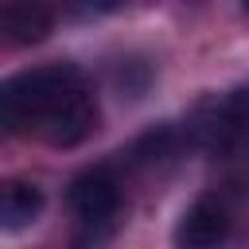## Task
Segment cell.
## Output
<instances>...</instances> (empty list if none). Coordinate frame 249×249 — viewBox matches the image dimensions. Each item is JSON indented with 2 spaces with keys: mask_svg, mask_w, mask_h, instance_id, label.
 <instances>
[{
  "mask_svg": "<svg viewBox=\"0 0 249 249\" xmlns=\"http://www.w3.org/2000/svg\"><path fill=\"white\" fill-rule=\"evenodd\" d=\"M70 206L82 222L89 226H101L109 218H117L121 210V187L117 179L105 171V167H93V171H82L74 183H70Z\"/></svg>",
  "mask_w": 249,
  "mask_h": 249,
  "instance_id": "obj_4",
  "label": "cell"
},
{
  "mask_svg": "<svg viewBox=\"0 0 249 249\" xmlns=\"http://www.w3.org/2000/svg\"><path fill=\"white\" fill-rule=\"evenodd\" d=\"M241 12H245V16H249V0H245V4H241Z\"/></svg>",
  "mask_w": 249,
  "mask_h": 249,
  "instance_id": "obj_8",
  "label": "cell"
},
{
  "mask_svg": "<svg viewBox=\"0 0 249 249\" xmlns=\"http://www.w3.org/2000/svg\"><path fill=\"white\" fill-rule=\"evenodd\" d=\"M54 27V16L51 8L43 4H31V0H12L0 8V31L8 43L16 47H31V43H43Z\"/></svg>",
  "mask_w": 249,
  "mask_h": 249,
  "instance_id": "obj_5",
  "label": "cell"
},
{
  "mask_svg": "<svg viewBox=\"0 0 249 249\" xmlns=\"http://www.w3.org/2000/svg\"><path fill=\"white\" fill-rule=\"evenodd\" d=\"M230 233V210L222 198H195L175 222V249H218Z\"/></svg>",
  "mask_w": 249,
  "mask_h": 249,
  "instance_id": "obj_3",
  "label": "cell"
},
{
  "mask_svg": "<svg viewBox=\"0 0 249 249\" xmlns=\"http://www.w3.org/2000/svg\"><path fill=\"white\" fill-rule=\"evenodd\" d=\"M97 128V105L86 89H74L70 97H62L39 124H35V136L47 140L51 148H74L82 144L89 132Z\"/></svg>",
  "mask_w": 249,
  "mask_h": 249,
  "instance_id": "obj_2",
  "label": "cell"
},
{
  "mask_svg": "<svg viewBox=\"0 0 249 249\" xmlns=\"http://www.w3.org/2000/svg\"><path fill=\"white\" fill-rule=\"evenodd\" d=\"M175 132L171 128H156V132H148V136H140L136 144H132V160L136 163H160V160H167L171 152H175Z\"/></svg>",
  "mask_w": 249,
  "mask_h": 249,
  "instance_id": "obj_7",
  "label": "cell"
},
{
  "mask_svg": "<svg viewBox=\"0 0 249 249\" xmlns=\"http://www.w3.org/2000/svg\"><path fill=\"white\" fill-rule=\"evenodd\" d=\"M74 89H82V74L70 62L23 70L0 86V121L8 132H35V124Z\"/></svg>",
  "mask_w": 249,
  "mask_h": 249,
  "instance_id": "obj_1",
  "label": "cell"
},
{
  "mask_svg": "<svg viewBox=\"0 0 249 249\" xmlns=\"http://www.w3.org/2000/svg\"><path fill=\"white\" fill-rule=\"evenodd\" d=\"M39 210H43V191H39L35 183L16 179V183L4 187V195H0V226H4L8 233L31 226V222L39 218Z\"/></svg>",
  "mask_w": 249,
  "mask_h": 249,
  "instance_id": "obj_6",
  "label": "cell"
}]
</instances>
